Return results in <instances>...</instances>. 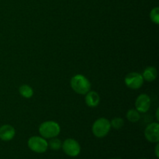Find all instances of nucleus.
<instances>
[{
  "instance_id": "f03ea898",
  "label": "nucleus",
  "mask_w": 159,
  "mask_h": 159,
  "mask_svg": "<svg viewBox=\"0 0 159 159\" xmlns=\"http://www.w3.org/2000/svg\"><path fill=\"white\" fill-rule=\"evenodd\" d=\"M61 132V127L57 122L53 120L44 121L39 127V134L45 139L56 138Z\"/></svg>"
},
{
  "instance_id": "0eeeda50",
  "label": "nucleus",
  "mask_w": 159,
  "mask_h": 159,
  "mask_svg": "<svg viewBox=\"0 0 159 159\" xmlns=\"http://www.w3.org/2000/svg\"><path fill=\"white\" fill-rule=\"evenodd\" d=\"M144 137L151 143L156 144L159 142V124L158 123H152L147 126L144 130Z\"/></svg>"
},
{
  "instance_id": "6ab92c4d",
  "label": "nucleus",
  "mask_w": 159,
  "mask_h": 159,
  "mask_svg": "<svg viewBox=\"0 0 159 159\" xmlns=\"http://www.w3.org/2000/svg\"><path fill=\"white\" fill-rule=\"evenodd\" d=\"M110 159H118V158H110Z\"/></svg>"
},
{
  "instance_id": "9d476101",
  "label": "nucleus",
  "mask_w": 159,
  "mask_h": 159,
  "mask_svg": "<svg viewBox=\"0 0 159 159\" xmlns=\"http://www.w3.org/2000/svg\"><path fill=\"white\" fill-rule=\"evenodd\" d=\"M85 101L88 107L93 108V107H96L99 104L100 97H99V95L96 92L89 91L85 94Z\"/></svg>"
},
{
  "instance_id": "aec40b11",
  "label": "nucleus",
  "mask_w": 159,
  "mask_h": 159,
  "mask_svg": "<svg viewBox=\"0 0 159 159\" xmlns=\"http://www.w3.org/2000/svg\"><path fill=\"white\" fill-rule=\"evenodd\" d=\"M140 159H147V158H140Z\"/></svg>"
},
{
  "instance_id": "f257e3e1",
  "label": "nucleus",
  "mask_w": 159,
  "mask_h": 159,
  "mask_svg": "<svg viewBox=\"0 0 159 159\" xmlns=\"http://www.w3.org/2000/svg\"><path fill=\"white\" fill-rule=\"evenodd\" d=\"M71 89L76 93L80 95H85L91 89V83L85 76L82 75H75L70 81Z\"/></svg>"
},
{
  "instance_id": "20e7f679",
  "label": "nucleus",
  "mask_w": 159,
  "mask_h": 159,
  "mask_svg": "<svg viewBox=\"0 0 159 159\" xmlns=\"http://www.w3.org/2000/svg\"><path fill=\"white\" fill-rule=\"evenodd\" d=\"M27 145L32 152L37 154L45 153L48 149V142L41 136H33L30 138Z\"/></svg>"
},
{
  "instance_id": "4468645a",
  "label": "nucleus",
  "mask_w": 159,
  "mask_h": 159,
  "mask_svg": "<svg viewBox=\"0 0 159 159\" xmlns=\"http://www.w3.org/2000/svg\"><path fill=\"white\" fill-rule=\"evenodd\" d=\"M62 142L60 139L56 138H53L50 139V141L48 142V148L54 151H58L61 148Z\"/></svg>"
},
{
  "instance_id": "7ed1b4c3",
  "label": "nucleus",
  "mask_w": 159,
  "mask_h": 159,
  "mask_svg": "<svg viewBox=\"0 0 159 159\" xmlns=\"http://www.w3.org/2000/svg\"><path fill=\"white\" fill-rule=\"evenodd\" d=\"M110 121L107 118L101 117L96 120L92 126L93 135L98 138H102L107 136L110 131Z\"/></svg>"
},
{
  "instance_id": "ddd939ff",
  "label": "nucleus",
  "mask_w": 159,
  "mask_h": 159,
  "mask_svg": "<svg viewBox=\"0 0 159 159\" xmlns=\"http://www.w3.org/2000/svg\"><path fill=\"white\" fill-rule=\"evenodd\" d=\"M127 119L130 121V123H136L139 121L141 119V115L140 113L136 110V109H130L127 112Z\"/></svg>"
},
{
  "instance_id": "1a4fd4ad",
  "label": "nucleus",
  "mask_w": 159,
  "mask_h": 159,
  "mask_svg": "<svg viewBox=\"0 0 159 159\" xmlns=\"http://www.w3.org/2000/svg\"><path fill=\"white\" fill-rule=\"evenodd\" d=\"M16 130L12 126L5 124L0 127V140L3 141H9L14 138Z\"/></svg>"
},
{
  "instance_id": "9b49d317",
  "label": "nucleus",
  "mask_w": 159,
  "mask_h": 159,
  "mask_svg": "<svg viewBox=\"0 0 159 159\" xmlns=\"http://www.w3.org/2000/svg\"><path fill=\"white\" fill-rule=\"evenodd\" d=\"M141 75H142L144 80L149 82H153L156 79L157 76H158V71L155 67L149 66L144 70L143 74Z\"/></svg>"
},
{
  "instance_id": "dca6fc26",
  "label": "nucleus",
  "mask_w": 159,
  "mask_h": 159,
  "mask_svg": "<svg viewBox=\"0 0 159 159\" xmlns=\"http://www.w3.org/2000/svg\"><path fill=\"white\" fill-rule=\"evenodd\" d=\"M150 19L154 23L158 25L159 23V8L155 7L151 10Z\"/></svg>"
},
{
  "instance_id": "f8f14e48",
  "label": "nucleus",
  "mask_w": 159,
  "mask_h": 159,
  "mask_svg": "<svg viewBox=\"0 0 159 159\" xmlns=\"http://www.w3.org/2000/svg\"><path fill=\"white\" fill-rule=\"evenodd\" d=\"M19 93L26 99H30L34 96V89L28 85H21L19 89Z\"/></svg>"
},
{
  "instance_id": "423d86ee",
  "label": "nucleus",
  "mask_w": 159,
  "mask_h": 159,
  "mask_svg": "<svg viewBox=\"0 0 159 159\" xmlns=\"http://www.w3.org/2000/svg\"><path fill=\"white\" fill-rule=\"evenodd\" d=\"M144 79L138 72H130L124 79V83L130 89H138L144 84Z\"/></svg>"
},
{
  "instance_id": "6e6552de",
  "label": "nucleus",
  "mask_w": 159,
  "mask_h": 159,
  "mask_svg": "<svg viewBox=\"0 0 159 159\" xmlns=\"http://www.w3.org/2000/svg\"><path fill=\"white\" fill-rule=\"evenodd\" d=\"M151 104L152 100L150 96L147 94H141L135 100V109L141 113H147L150 109Z\"/></svg>"
},
{
  "instance_id": "f3484780",
  "label": "nucleus",
  "mask_w": 159,
  "mask_h": 159,
  "mask_svg": "<svg viewBox=\"0 0 159 159\" xmlns=\"http://www.w3.org/2000/svg\"><path fill=\"white\" fill-rule=\"evenodd\" d=\"M155 154L157 158H159V144L156 143V146L155 148Z\"/></svg>"
},
{
  "instance_id": "2eb2a0df",
  "label": "nucleus",
  "mask_w": 159,
  "mask_h": 159,
  "mask_svg": "<svg viewBox=\"0 0 159 159\" xmlns=\"http://www.w3.org/2000/svg\"><path fill=\"white\" fill-rule=\"evenodd\" d=\"M110 125H111V127H113L116 130H120L121 127H124V121L122 118L115 117L110 121Z\"/></svg>"
},
{
  "instance_id": "a211bd4d",
  "label": "nucleus",
  "mask_w": 159,
  "mask_h": 159,
  "mask_svg": "<svg viewBox=\"0 0 159 159\" xmlns=\"http://www.w3.org/2000/svg\"><path fill=\"white\" fill-rule=\"evenodd\" d=\"M158 111L159 110L157 109V111H156V118H157V120H159V116H158Z\"/></svg>"
},
{
  "instance_id": "39448f33",
  "label": "nucleus",
  "mask_w": 159,
  "mask_h": 159,
  "mask_svg": "<svg viewBox=\"0 0 159 159\" xmlns=\"http://www.w3.org/2000/svg\"><path fill=\"white\" fill-rule=\"evenodd\" d=\"M61 148L65 154L69 157H77L81 152V146L76 140L68 138L62 143Z\"/></svg>"
}]
</instances>
